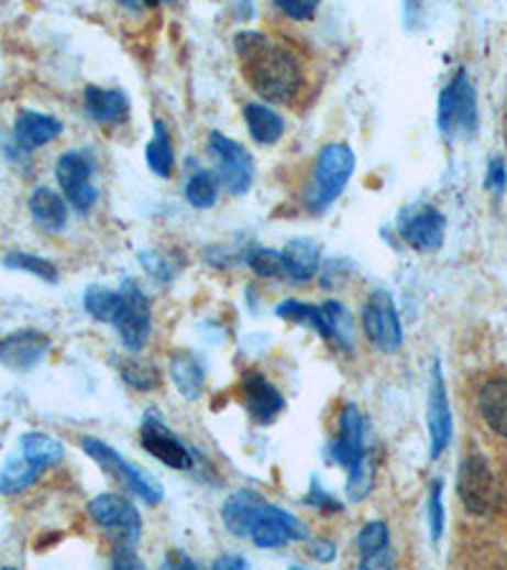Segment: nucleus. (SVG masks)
Listing matches in <instances>:
<instances>
[{
  "instance_id": "obj_1",
  "label": "nucleus",
  "mask_w": 507,
  "mask_h": 570,
  "mask_svg": "<svg viewBox=\"0 0 507 570\" xmlns=\"http://www.w3.org/2000/svg\"><path fill=\"white\" fill-rule=\"evenodd\" d=\"M234 48L244 66V77L256 95L277 105L295 102L305 87V72L287 46L260 31H241L234 36Z\"/></svg>"
},
{
  "instance_id": "obj_2",
  "label": "nucleus",
  "mask_w": 507,
  "mask_h": 570,
  "mask_svg": "<svg viewBox=\"0 0 507 570\" xmlns=\"http://www.w3.org/2000/svg\"><path fill=\"white\" fill-rule=\"evenodd\" d=\"M355 171V153L345 142H330L315 157L312 183L305 193V208L312 216L326 213L343 190Z\"/></svg>"
},
{
  "instance_id": "obj_3",
  "label": "nucleus",
  "mask_w": 507,
  "mask_h": 570,
  "mask_svg": "<svg viewBox=\"0 0 507 570\" xmlns=\"http://www.w3.org/2000/svg\"><path fill=\"white\" fill-rule=\"evenodd\" d=\"M81 449H85V454L89 459H95L107 474L114 476L122 487H128L132 494H137V497L147 502L150 507L161 505L165 497L163 484L157 482L153 474L145 472V469H140L137 464H132L130 459H124L118 449L110 447V443L102 439H95V436H85V439H81Z\"/></svg>"
},
{
  "instance_id": "obj_4",
  "label": "nucleus",
  "mask_w": 507,
  "mask_h": 570,
  "mask_svg": "<svg viewBox=\"0 0 507 570\" xmlns=\"http://www.w3.org/2000/svg\"><path fill=\"white\" fill-rule=\"evenodd\" d=\"M437 124L449 140L472 138L477 132V91L464 69L456 72L439 95Z\"/></svg>"
},
{
  "instance_id": "obj_5",
  "label": "nucleus",
  "mask_w": 507,
  "mask_h": 570,
  "mask_svg": "<svg viewBox=\"0 0 507 570\" xmlns=\"http://www.w3.org/2000/svg\"><path fill=\"white\" fill-rule=\"evenodd\" d=\"M363 332L381 353H396L404 346V327L390 292L376 289L363 305Z\"/></svg>"
},
{
  "instance_id": "obj_6",
  "label": "nucleus",
  "mask_w": 507,
  "mask_h": 570,
  "mask_svg": "<svg viewBox=\"0 0 507 570\" xmlns=\"http://www.w3.org/2000/svg\"><path fill=\"white\" fill-rule=\"evenodd\" d=\"M140 443L157 462L178 469V472H188L196 467V451L168 429L157 410H145L143 424H140Z\"/></svg>"
},
{
  "instance_id": "obj_7",
  "label": "nucleus",
  "mask_w": 507,
  "mask_h": 570,
  "mask_svg": "<svg viewBox=\"0 0 507 570\" xmlns=\"http://www.w3.org/2000/svg\"><path fill=\"white\" fill-rule=\"evenodd\" d=\"M87 513L104 533L112 535L114 542H140V535H143V517H140L137 507L132 505L128 497H122V494H97L87 505Z\"/></svg>"
},
{
  "instance_id": "obj_8",
  "label": "nucleus",
  "mask_w": 507,
  "mask_h": 570,
  "mask_svg": "<svg viewBox=\"0 0 507 570\" xmlns=\"http://www.w3.org/2000/svg\"><path fill=\"white\" fill-rule=\"evenodd\" d=\"M120 292L122 305L112 327L118 330L122 346L128 348L130 353H140V350L147 346L150 332H153V307H150L145 292L132 279L124 282Z\"/></svg>"
},
{
  "instance_id": "obj_9",
  "label": "nucleus",
  "mask_w": 507,
  "mask_h": 570,
  "mask_svg": "<svg viewBox=\"0 0 507 570\" xmlns=\"http://www.w3.org/2000/svg\"><path fill=\"white\" fill-rule=\"evenodd\" d=\"M54 173L64 190L66 204H69L74 211L89 213L99 198V190L95 183H91V178H95V163H91V157L79 153V150H69V153L59 155Z\"/></svg>"
},
{
  "instance_id": "obj_10",
  "label": "nucleus",
  "mask_w": 507,
  "mask_h": 570,
  "mask_svg": "<svg viewBox=\"0 0 507 570\" xmlns=\"http://www.w3.org/2000/svg\"><path fill=\"white\" fill-rule=\"evenodd\" d=\"M209 147L219 163V180L229 190V196H244L254 183V161L252 153L241 142L221 135L213 130L209 135Z\"/></svg>"
},
{
  "instance_id": "obj_11",
  "label": "nucleus",
  "mask_w": 507,
  "mask_h": 570,
  "mask_svg": "<svg viewBox=\"0 0 507 570\" xmlns=\"http://www.w3.org/2000/svg\"><path fill=\"white\" fill-rule=\"evenodd\" d=\"M456 494L472 515H489L497 507V484L487 459L472 454L456 472Z\"/></svg>"
},
{
  "instance_id": "obj_12",
  "label": "nucleus",
  "mask_w": 507,
  "mask_h": 570,
  "mask_svg": "<svg viewBox=\"0 0 507 570\" xmlns=\"http://www.w3.org/2000/svg\"><path fill=\"white\" fill-rule=\"evenodd\" d=\"M396 229L411 249L421 254L439 251L447 237V218L434 206H409L398 213Z\"/></svg>"
},
{
  "instance_id": "obj_13",
  "label": "nucleus",
  "mask_w": 507,
  "mask_h": 570,
  "mask_svg": "<svg viewBox=\"0 0 507 570\" xmlns=\"http://www.w3.org/2000/svg\"><path fill=\"white\" fill-rule=\"evenodd\" d=\"M427 429H429V457L437 462L444 454L449 441H452V406H449L447 383L442 363L434 360L431 365V381H429V401H427Z\"/></svg>"
},
{
  "instance_id": "obj_14",
  "label": "nucleus",
  "mask_w": 507,
  "mask_h": 570,
  "mask_svg": "<svg viewBox=\"0 0 507 570\" xmlns=\"http://www.w3.org/2000/svg\"><path fill=\"white\" fill-rule=\"evenodd\" d=\"M307 538H310V527H307L302 519L287 513V509H282L279 505H269V502L262 507V513L252 527V535H249V540L262 550H274L287 542Z\"/></svg>"
},
{
  "instance_id": "obj_15",
  "label": "nucleus",
  "mask_w": 507,
  "mask_h": 570,
  "mask_svg": "<svg viewBox=\"0 0 507 570\" xmlns=\"http://www.w3.org/2000/svg\"><path fill=\"white\" fill-rule=\"evenodd\" d=\"M368 454L365 447V418L355 404H345L338 416V434L328 443V459L338 467L351 469Z\"/></svg>"
},
{
  "instance_id": "obj_16",
  "label": "nucleus",
  "mask_w": 507,
  "mask_h": 570,
  "mask_svg": "<svg viewBox=\"0 0 507 570\" xmlns=\"http://www.w3.org/2000/svg\"><path fill=\"white\" fill-rule=\"evenodd\" d=\"M52 350V338L41 330H15L0 338V365L15 373H29L44 363Z\"/></svg>"
},
{
  "instance_id": "obj_17",
  "label": "nucleus",
  "mask_w": 507,
  "mask_h": 570,
  "mask_svg": "<svg viewBox=\"0 0 507 570\" xmlns=\"http://www.w3.org/2000/svg\"><path fill=\"white\" fill-rule=\"evenodd\" d=\"M241 393H244L246 414L256 426H272L287 406L277 385L262 373H246L241 381Z\"/></svg>"
},
{
  "instance_id": "obj_18",
  "label": "nucleus",
  "mask_w": 507,
  "mask_h": 570,
  "mask_svg": "<svg viewBox=\"0 0 507 570\" xmlns=\"http://www.w3.org/2000/svg\"><path fill=\"white\" fill-rule=\"evenodd\" d=\"M64 132V122L54 114L33 112V109H21L13 124V142L23 153H33V150L48 145Z\"/></svg>"
},
{
  "instance_id": "obj_19",
  "label": "nucleus",
  "mask_w": 507,
  "mask_h": 570,
  "mask_svg": "<svg viewBox=\"0 0 507 570\" xmlns=\"http://www.w3.org/2000/svg\"><path fill=\"white\" fill-rule=\"evenodd\" d=\"M264 505H267V500H264L260 492L249 487L234 492L221 507L223 527H227L231 535H236V538H249Z\"/></svg>"
},
{
  "instance_id": "obj_20",
  "label": "nucleus",
  "mask_w": 507,
  "mask_h": 570,
  "mask_svg": "<svg viewBox=\"0 0 507 570\" xmlns=\"http://www.w3.org/2000/svg\"><path fill=\"white\" fill-rule=\"evenodd\" d=\"M359 558L361 568H390L394 566V552H390V533L384 519H371L359 533Z\"/></svg>"
},
{
  "instance_id": "obj_21",
  "label": "nucleus",
  "mask_w": 507,
  "mask_h": 570,
  "mask_svg": "<svg viewBox=\"0 0 507 570\" xmlns=\"http://www.w3.org/2000/svg\"><path fill=\"white\" fill-rule=\"evenodd\" d=\"M85 109L97 124H120L130 114V99L120 89H104L89 84L85 89Z\"/></svg>"
},
{
  "instance_id": "obj_22",
  "label": "nucleus",
  "mask_w": 507,
  "mask_h": 570,
  "mask_svg": "<svg viewBox=\"0 0 507 570\" xmlns=\"http://www.w3.org/2000/svg\"><path fill=\"white\" fill-rule=\"evenodd\" d=\"M29 211L38 229L52 231V233L64 231L66 221H69V206H66V198H62L59 193L46 186H41L31 193Z\"/></svg>"
},
{
  "instance_id": "obj_23",
  "label": "nucleus",
  "mask_w": 507,
  "mask_h": 570,
  "mask_svg": "<svg viewBox=\"0 0 507 570\" xmlns=\"http://www.w3.org/2000/svg\"><path fill=\"white\" fill-rule=\"evenodd\" d=\"M19 443H21V454L26 457L33 467H38L41 472L62 464L66 457L64 443L59 439H54L52 434H44V431H26L21 436Z\"/></svg>"
},
{
  "instance_id": "obj_24",
  "label": "nucleus",
  "mask_w": 507,
  "mask_h": 570,
  "mask_svg": "<svg viewBox=\"0 0 507 570\" xmlns=\"http://www.w3.org/2000/svg\"><path fill=\"white\" fill-rule=\"evenodd\" d=\"M282 254H285L287 274L293 282H310L322 266L320 246L312 239H293Z\"/></svg>"
},
{
  "instance_id": "obj_25",
  "label": "nucleus",
  "mask_w": 507,
  "mask_h": 570,
  "mask_svg": "<svg viewBox=\"0 0 507 570\" xmlns=\"http://www.w3.org/2000/svg\"><path fill=\"white\" fill-rule=\"evenodd\" d=\"M170 381L186 401H198L203 396L206 373L201 363L190 353H186V350H180V353L170 358Z\"/></svg>"
},
{
  "instance_id": "obj_26",
  "label": "nucleus",
  "mask_w": 507,
  "mask_h": 570,
  "mask_svg": "<svg viewBox=\"0 0 507 570\" xmlns=\"http://www.w3.org/2000/svg\"><path fill=\"white\" fill-rule=\"evenodd\" d=\"M244 120L249 135H252L254 142H260V145H274V142H279V138L285 135V120L267 105L246 102Z\"/></svg>"
},
{
  "instance_id": "obj_27",
  "label": "nucleus",
  "mask_w": 507,
  "mask_h": 570,
  "mask_svg": "<svg viewBox=\"0 0 507 570\" xmlns=\"http://www.w3.org/2000/svg\"><path fill=\"white\" fill-rule=\"evenodd\" d=\"M477 406L489 429L507 439V381L495 379L482 385Z\"/></svg>"
},
{
  "instance_id": "obj_28",
  "label": "nucleus",
  "mask_w": 507,
  "mask_h": 570,
  "mask_svg": "<svg viewBox=\"0 0 507 570\" xmlns=\"http://www.w3.org/2000/svg\"><path fill=\"white\" fill-rule=\"evenodd\" d=\"M322 315H326V322H328V332H330V340L332 346H338L340 350H345V353H353L355 348V335H353V315L351 309H348L343 302L338 299H328L322 302Z\"/></svg>"
},
{
  "instance_id": "obj_29",
  "label": "nucleus",
  "mask_w": 507,
  "mask_h": 570,
  "mask_svg": "<svg viewBox=\"0 0 507 570\" xmlns=\"http://www.w3.org/2000/svg\"><path fill=\"white\" fill-rule=\"evenodd\" d=\"M277 317L289 325H299V327H307V330H315L322 340H330L328 322L320 305H310V302H299V299H285L282 305H277Z\"/></svg>"
},
{
  "instance_id": "obj_30",
  "label": "nucleus",
  "mask_w": 507,
  "mask_h": 570,
  "mask_svg": "<svg viewBox=\"0 0 507 570\" xmlns=\"http://www.w3.org/2000/svg\"><path fill=\"white\" fill-rule=\"evenodd\" d=\"M145 163L157 178H170L173 167H176V155H173L170 132L165 128L163 120H155L153 138H150L145 147Z\"/></svg>"
},
{
  "instance_id": "obj_31",
  "label": "nucleus",
  "mask_w": 507,
  "mask_h": 570,
  "mask_svg": "<svg viewBox=\"0 0 507 570\" xmlns=\"http://www.w3.org/2000/svg\"><path fill=\"white\" fill-rule=\"evenodd\" d=\"M44 474L38 467H33L26 457L15 454L0 467V494L11 497V494H21L23 490L33 487L38 476Z\"/></svg>"
},
{
  "instance_id": "obj_32",
  "label": "nucleus",
  "mask_w": 507,
  "mask_h": 570,
  "mask_svg": "<svg viewBox=\"0 0 507 570\" xmlns=\"http://www.w3.org/2000/svg\"><path fill=\"white\" fill-rule=\"evenodd\" d=\"M122 305V292L118 289H107L102 284H89L85 289V309L89 317H95L97 322L112 325L114 317L120 313Z\"/></svg>"
},
{
  "instance_id": "obj_33",
  "label": "nucleus",
  "mask_w": 507,
  "mask_h": 570,
  "mask_svg": "<svg viewBox=\"0 0 507 570\" xmlns=\"http://www.w3.org/2000/svg\"><path fill=\"white\" fill-rule=\"evenodd\" d=\"M3 266L13 272L33 274L36 279L46 282V284L59 282V270H56L54 262H48V259L36 256V254H26V251H11V254H5Z\"/></svg>"
},
{
  "instance_id": "obj_34",
  "label": "nucleus",
  "mask_w": 507,
  "mask_h": 570,
  "mask_svg": "<svg viewBox=\"0 0 507 570\" xmlns=\"http://www.w3.org/2000/svg\"><path fill=\"white\" fill-rule=\"evenodd\" d=\"M118 371L122 381L135 391H153L161 383V371L140 358H118Z\"/></svg>"
},
{
  "instance_id": "obj_35",
  "label": "nucleus",
  "mask_w": 507,
  "mask_h": 570,
  "mask_svg": "<svg viewBox=\"0 0 507 570\" xmlns=\"http://www.w3.org/2000/svg\"><path fill=\"white\" fill-rule=\"evenodd\" d=\"M186 200L194 208H198V211L216 206V200H219V180H216V175L211 171L198 167V171L186 180Z\"/></svg>"
},
{
  "instance_id": "obj_36",
  "label": "nucleus",
  "mask_w": 507,
  "mask_h": 570,
  "mask_svg": "<svg viewBox=\"0 0 507 570\" xmlns=\"http://www.w3.org/2000/svg\"><path fill=\"white\" fill-rule=\"evenodd\" d=\"M373 484H376V462H373L371 451L365 454L359 464L348 469V484L345 494L351 502H363L365 497H371Z\"/></svg>"
},
{
  "instance_id": "obj_37",
  "label": "nucleus",
  "mask_w": 507,
  "mask_h": 570,
  "mask_svg": "<svg viewBox=\"0 0 507 570\" xmlns=\"http://www.w3.org/2000/svg\"><path fill=\"white\" fill-rule=\"evenodd\" d=\"M246 264L252 266L256 276L262 279H289L287 262L282 251L274 249H249Z\"/></svg>"
},
{
  "instance_id": "obj_38",
  "label": "nucleus",
  "mask_w": 507,
  "mask_h": 570,
  "mask_svg": "<svg viewBox=\"0 0 507 570\" xmlns=\"http://www.w3.org/2000/svg\"><path fill=\"white\" fill-rule=\"evenodd\" d=\"M427 523H429V538L431 542H439L444 535V482L431 480L429 482V500H427Z\"/></svg>"
},
{
  "instance_id": "obj_39",
  "label": "nucleus",
  "mask_w": 507,
  "mask_h": 570,
  "mask_svg": "<svg viewBox=\"0 0 507 570\" xmlns=\"http://www.w3.org/2000/svg\"><path fill=\"white\" fill-rule=\"evenodd\" d=\"M302 502L307 507L320 509V513H343V502L332 497V494L322 487V482L318 480V476H312L310 480V487H307Z\"/></svg>"
},
{
  "instance_id": "obj_40",
  "label": "nucleus",
  "mask_w": 507,
  "mask_h": 570,
  "mask_svg": "<svg viewBox=\"0 0 507 570\" xmlns=\"http://www.w3.org/2000/svg\"><path fill=\"white\" fill-rule=\"evenodd\" d=\"M322 0H274L277 11L293 21H310Z\"/></svg>"
},
{
  "instance_id": "obj_41",
  "label": "nucleus",
  "mask_w": 507,
  "mask_h": 570,
  "mask_svg": "<svg viewBox=\"0 0 507 570\" xmlns=\"http://www.w3.org/2000/svg\"><path fill=\"white\" fill-rule=\"evenodd\" d=\"M140 262H143V266H145V272H150L153 276H157V279H163V282H170L173 276H176V272L170 270V264L165 262V256L163 254H157V251H143V254H140Z\"/></svg>"
},
{
  "instance_id": "obj_42",
  "label": "nucleus",
  "mask_w": 507,
  "mask_h": 570,
  "mask_svg": "<svg viewBox=\"0 0 507 570\" xmlns=\"http://www.w3.org/2000/svg\"><path fill=\"white\" fill-rule=\"evenodd\" d=\"M110 563H112V568H118V570H122V568H143V560L137 558L135 545H130V542H114Z\"/></svg>"
},
{
  "instance_id": "obj_43",
  "label": "nucleus",
  "mask_w": 507,
  "mask_h": 570,
  "mask_svg": "<svg viewBox=\"0 0 507 570\" xmlns=\"http://www.w3.org/2000/svg\"><path fill=\"white\" fill-rule=\"evenodd\" d=\"M307 552H310V558L318 560V563H332V560L338 558L335 542L328 538H307Z\"/></svg>"
},
{
  "instance_id": "obj_44",
  "label": "nucleus",
  "mask_w": 507,
  "mask_h": 570,
  "mask_svg": "<svg viewBox=\"0 0 507 570\" xmlns=\"http://www.w3.org/2000/svg\"><path fill=\"white\" fill-rule=\"evenodd\" d=\"M487 188L495 190V193H503L505 190V183H507V167L503 163V157H493L487 165Z\"/></svg>"
},
{
  "instance_id": "obj_45",
  "label": "nucleus",
  "mask_w": 507,
  "mask_h": 570,
  "mask_svg": "<svg viewBox=\"0 0 507 570\" xmlns=\"http://www.w3.org/2000/svg\"><path fill=\"white\" fill-rule=\"evenodd\" d=\"M165 568H178V570L190 568V570H196L198 563H196V560H190L186 552L176 548V550H170L168 556H165Z\"/></svg>"
},
{
  "instance_id": "obj_46",
  "label": "nucleus",
  "mask_w": 507,
  "mask_h": 570,
  "mask_svg": "<svg viewBox=\"0 0 507 570\" xmlns=\"http://www.w3.org/2000/svg\"><path fill=\"white\" fill-rule=\"evenodd\" d=\"M213 568L216 570H227V568L244 570V568H249V560L241 558V556H234V552H227V556H221V558L213 560Z\"/></svg>"
},
{
  "instance_id": "obj_47",
  "label": "nucleus",
  "mask_w": 507,
  "mask_h": 570,
  "mask_svg": "<svg viewBox=\"0 0 507 570\" xmlns=\"http://www.w3.org/2000/svg\"><path fill=\"white\" fill-rule=\"evenodd\" d=\"M404 11H406V21H409V26L419 21V13H421V0H404Z\"/></svg>"
},
{
  "instance_id": "obj_48",
  "label": "nucleus",
  "mask_w": 507,
  "mask_h": 570,
  "mask_svg": "<svg viewBox=\"0 0 507 570\" xmlns=\"http://www.w3.org/2000/svg\"><path fill=\"white\" fill-rule=\"evenodd\" d=\"M118 3L128 8V11H135V13L143 11V6H145L143 0H118Z\"/></svg>"
},
{
  "instance_id": "obj_49",
  "label": "nucleus",
  "mask_w": 507,
  "mask_h": 570,
  "mask_svg": "<svg viewBox=\"0 0 507 570\" xmlns=\"http://www.w3.org/2000/svg\"><path fill=\"white\" fill-rule=\"evenodd\" d=\"M143 3H145V6H150V8H155L157 3H161V0H143Z\"/></svg>"
}]
</instances>
